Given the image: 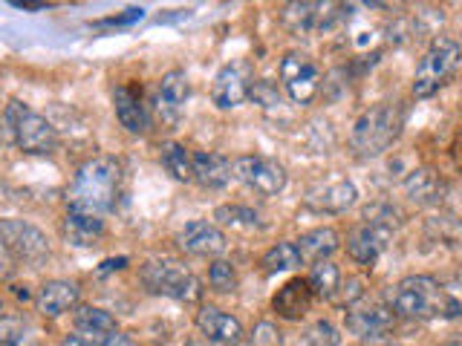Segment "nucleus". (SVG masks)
Instances as JSON below:
<instances>
[{
	"label": "nucleus",
	"mask_w": 462,
	"mask_h": 346,
	"mask_svg": "<svg viewBox=\"0 0 462 346\" xmlns=\"http://www.w3.org/2000/svg\"><path fill=\"white\" fill-rule=\"evenodd\" d=\"M390 312L408 321H457L462 303L448 295L442 283L430 274H408L387 295Z\"/></svg>",
	"instance_id": "1"
},
{
	"label": "nucleus",
	"mask_w": 462,
	"mask_h": 346,
	"mask_svg": "<svg viewBox=\"0 0 462 346\" xmlns=\"http://www.w3.org/2000/svg\"><path fill=\"white\" fill-rule=\"evenodd\" d=\"M122 185V162L116 156H90L87 162L79 165L76 177L69 182L67 202L72 208L93 211L105 216L116 208V196H119Z\"/></svg>",
	"instance_id": "2"
},
{
	"label": "nucleus",
	"mask_w": 462,
	"mask_h": 346,
	"mask_svg": "<svg viewBox=\"0 0 462 346\" xmlns=\"http://www.w3.org/2000/svg\"><path fill=\"white\" fill-rule=\"evenodd\" d=\"M404 127V105L402 101H379L367 107L353 122L350 148L361 159H379L396 144Z\"/></svg>",
	"instance_id": "3"
},
{
	"label": "nucleus",
	"mask_w": 462,
	"mask_h": 346,
	"mask_svg": "<svg viewBox=\"0 0 462 346\" xmlns=\"http://www.w3.org/2000/svg\"><path fill=\"white\" fill-rule=\"evenodd\" d=\"M4 122L18 150L29 156H52L58 150V130L47 115L32 110L26 101L12 98L4 110Z\"/></svg>",
	"instance_id": "4"
},
{
	"label": "nucleus",
	"mask_w": 462,
	"mask_h": 346,
	"mask_svg": "<svg viewBox=\"0 0 462 346\" xmlns=\"http://www.w3.org/2000/svg\"><path fill=\"white\" fill-rule=\"evenodd\" d=\"M462 61V47L459 41L451 35H437L428 50L419 58V67H416V76L411 84V93L413 98H430L437 96L442 86L454 78V72L459 69Z\"/></svg>",
	"instance_id": "5"
},
{
	"label": "nucleus",
	"mask_w": 462,
	"mask_h": 346,
	"mask_svg": "<svg viewBox=\"0 0 462 346\" xmlns=\"http://www.w3.org/2000/svg\"><path fill=\"white\" fill-rule=\"evenodd\" d=\"M139 280L148 292L177 303H197L202 297V283L194 278V271L173 263V260H148L139 269Z\"/></svg>",
	"instance_id": "6"
},
{
	"label": "nucleus",
	"mask_w": 462,
	"mask_h": 346,
	"mask_svg": "<svg viewBox=\"0 0 462 346\" xmlns=\"http://www.w3.org/2000/svg\"><path fill=\"white\" fill-rule=\"evenodd\" d=\"M281 84L298 107H310L321 93V67L310 52L289 50L281 58Z\"/></svg>",
	"instance_id": "7"
},
{
	"label": "nucleus",
	"mask_w": 462,
	"mask_h": 346,
	"mask_svg": "<svg viewBox=\"0 0 462 346\" xmlns=\"http://www.w3.org/2000/svg\"><path fill=\"white\" fill-rule=\"evenodd\" d=\"M231 177L260 196H278L289 182V173L281 162L257 153H243L231 159Z\"/></svg>",
	"instance_id": "8"
},
{
	"label": "nucleus",
	"mask_w": 462,
	"mask_h": 346,
	"mask_svg": "<svg viewBox=\"0 0 462 346\" xmlns=\"http://www.w3.org/2000/svg\"><path fill=\"white\" fill-rule=\"evenodd\" d=\"M0 242L14 257V263L38 266L50 257V240L47 234L26 220H0Z\"/></svg>",
	"instance_id": "9"
},
{
	"label": "nucleus",
	"mask_w": 462,
	"mask_h": 346,
	"mask_svg": "<svg viewBox=\"0 0 462 346\" xmlns=\"http://www.w3.org/2000/svg\"><path fill=\"white\" fill-rule=\"evenodd\" d=\"M254 84V72L245 61H235L220 67V72L211 81V101L217 110H235L240 107L245 98H249V90Z\"/></svg>",
	"instance_id": "10"
},
{
	"label": "nucleus",
	"mask_w": 462,
	"mask_h": 346,
	"mask_svg": "<svg viewBox=\"0 0 462 346\" xmlns=\"http://www.w3.org/2000/svg\"><path fill=\"white\" fill-rule=\"evenodd\" d=\"M177 245L191 257H214L220 260L228 251L226 231L211 220H191L177 231Z\"/></svg>",
	"instance_id": "11"
},
{
	"label": "nucleus",
	"mask_w": 462,
	"mask_h": 346,
	"mask_svg": "<svg viewBox=\"0 0 462 346\" xmlns=\"http://www.w3.org/2000/svg\"><path fill=\"white\" fill-rule=\"evenodd\" d=\"M390 237H393L390 228L373 225V223H358L356 228L346 231V242H344L346 257L361 269H373L379 263V257L384 254Z\"/></svg>",
	"instance_id": "12"
},
{
	"label": "nucleus",
	"mask_w": 462,
	"mask_h": 346,
	"mask_svg": "<svg viewBox=\"0 0 462 346\" xmlns=\"http://www.w3.org/2000/svg\"><path fill=\"white\" fill-rule=\"evenodd\" d=\"M194 323L199 329V335L214 346H240L245 341V329L235 314H228L220 306H199Z\"/></svg>",
	"instance_id": "13"
},
{
	"label": "nucleus",
	"mask_w": 462,
	"mask_h": 346,
	"mask_svg": "<svg viewBox=\"0 0 462 346\" xmlns=\"http://www.w3.org/2000/svg\"><path fill=\"white\" fill-rule=\"evenodd\" d=\"M188 96H191V81H188V72L185 69H168L162 78H159L156 86V98H153V107L156 113L162 115V122L168 124H177L182 119V110L188 105Z\"/></svg>",
	"instance_id": "14"
},
{
	"label": "nucleus",
	"mask_w": 462,
	"mask_h": 346,
	"mask_svg": "<svg viewBox=\"0 0 462 346\" xmlns=\"http://www.w3.org/2000/svg\"><path fill=\"white\" fill-rule=\"evenodd\" d=\"M79 303H81V288L72 280H47L35 295V309L47 321H55V317L72 312Z\"/></svg>",
	"instance_id": "15"
},
{
	"label": "nucleus",
	"mask_w": 462,
	"mask_h": 346,
	"mask_svg": "<svg viewBox=\"0 0 462 346\" xmlns=\"http://www.w3.org/2000/svg\"><path fill=\"white\" fill-rule=\"evenodd\" d=\"M105 231L107 225L98 214L67 205V214L61 220V234L69 245H76V249H93V245H98V240L105 237Z\"/></svg>",
	"instance_id": "16"
},
{
	"label": "nucleus",
	"mask_w": 462,
	"mask_h": 346,
	"mask_svg": "<svg viewBox=\"0 0 462 346\" xmlns=\"http://www.w3.org/2000/svg\"><path fill=\"white\" fill-rule=\"evenodd\" d=\"M358 202V187L350 179H336L324 187H312L303 196V205L315 214H344Z\"/></svg>",
	"instance_id": "17"
},
{
	"label": "nucleus",
	"mask_w": 462,
	"mask_h": 346,
	"mask_svg": "<svg viewBox=\"0 0 462 346\" xmlns=\"http://www.w3.org/2000/svg\"><path fill=\"white\" fill-rule=\"evenodd\" d=\"M393 326H396V314L390 312V306L350 309L344 314V329L350 332L353 338H361V341L384 338Z\"/></svg>",
	"instance_id": "18"
},
{
	"label": "nucleus",
	"mask_w": 462,
	"mask_h": 346,
	"mask_svg": "<svg viewBox=\"0 0 462 346\" xmlns=\"http://www.w3.org/2000/svg\"><path fill=\"white\" fill-rule=\"evenodd\" d=\"M113 110L119 124L127 130L130 136H144L151 130V113L142 105V96L134 86H116L113 90Z\"/></svg>",
	"instance_id": "19"
},
{
	"label": "nucleus",
	"mask_w": 462,
	"mask_h": 346,
	"mask_svg": "<svg viewBox=\"0 0 462 346\" xmlns=\"http://www.w3.org/2000/svg\"><path fill=\"white\" fill-rule=\"evenodd\" d=\"M312 300H315V295H312L307 278H292L274 292L272 312L283 317V321H300V317H307V312L312 309Z\"/></svg>",
	"instance_id": "20"
},
{
	"label": "nucleus",
	"mask_w": 462,
	"mask_h": 346,
	"mask_svg": "<svg viewBox=\"0 0 462 346\" xmlns=\"http://www.w3.org/2000/svg\"><path fill=\"white\" fill-rule=\"evenodd\" d=\"M191 168H194V179L202 187H208V191H223L235 179L231 177V159H226L223 153L197 150L191 153Z\"/></svg>",
	"instance_id": "21"
},
{
	"label": "nucleus",
	"mask_w": 462,
	"mask_h": 346,
	"mask_svg": "<svg viewBox=\"0 0 462 346\" xmlns=\"http://www.w3.org/2000/svg\"><path fill=\"white\" fill-rule=\"evenodd\" d=\"M298 251H300V260L303 263H321V260H329L332 254H336L341 249V237L336 228L329 225H321V228H312L307 231V234H300L295 240Z\"/></svg>",
	"instance_id": "22"
},
{
	"label": "nucleus",
	"mask_w": 462,
	"mask_h": 346,
	"mask_svg": "<svg viewBox=\"0 0 462 346\" xmlns=\"http://www.w3.org/2000/svg\"><path fill=\"white\" fill-rule=\"evenodd\" d=\"M402 191H404V196H408L411 202H416V205L428 208V205H437V202L442 199L445 185H442V179L430 168H416V170L408 173V177H404Z\"/></svg>",
	"instance_id": "23"
},
{
	"label": "nucleus",
	"mask_w": 462,
	"mask_h": 346,
	"mask_svg": "<svg viewBox=\"0 0 462 346\" xmlns=\"http://www.w3.org/2000/svg\"><path fill=\"white\" fill-rule=\"evenodd\" d=\"M281 26L289 35H310L321 32L324 4H286L281 6Z\"/></svg>",
	"instance_id": "24"
},
{
	"label": "nucleus",
	"mask_w": 462,
	"mask_h": 346,
	"mask_svg": "<svg viewBox=\"0 0 462 346\" xmlns=\"http://www.w3.org/2000/svg\"><path fill=\"white\" fill-rule=\"evenodd\" d=\"M214 223L220 228H263V214L254 211L252 205H240V202H228V205H217L214 208Z\"/></svg>",
	"instance_id": "25"
},
{
	"label": "nucleus",
	"mask_w": 462,
	"mask_h": 346,
	"mask_svg": "<svg viewBox=\"0 0 462 346\" xmlns=\"http://www.w3.org/2000/svg\"><path fill=\"white\" fill-rule=\"evenodd\" d=\"M159 162L171 173V179L177 182H191L194 179V168H191V150L180 141H162L159 148Z\"/></svg>",
	"instance_id": "26"
},
{
	"label": "nucleus",
	"mask_w": 462,
	"mask_h": 346,
	"mask_svg": "<svg viewBox=\"0 0 462 346\" xmlns=\"http://www.w3.org/2000/svg\"><path fill=\"white\" fill-rule=\"evenodd\" d=\"M300 266H303V260H300V251H298V245L292 240L274 242L272 249H266L263 257H260V269H263L266 274L295 271Z\"/></svg>",
	"instance_id": "27"
},
{
	"label": "nucleus",
	"mask_w": 462,
	"mask_h": 346,
	"mask_svg": "<svg viewBox=\"0 0 462 346\" xmlns=\"http://www.w3.org/2000/svg\"><path fill=\"white\" fill-rule=\"evenodd\" d=\"M341 269L332 263V260H321L310 269V288L315 297H324V300H336L338 297V288H341Z\"/></svg>",
	"instance_id": "28"
},
{
	"label": "nucleus",
	"mask_w": 462,
	"mask_h": 346,
	"mask_svg": "<svg viewBox=\"0 0 462 346\" xmlns=\"http://www.w3.org/2000/svg\"><path fill=\"white\" fill-rule=\"evenodd\" d=\"M38 329L26 317H0V346H38Z\"/></svg>",
	"instance_id": "29"
},
{
	"label": "nucleus",
	"mask_w": 462,
	"mask_h": 346,
	"mask_svg": "<svg viewBox=\"0 0 462 346\" xmlns=\"http://www.w3.org/2000/svg\"><path fill=\"white\" fill-rule=\"evenodd\" d=\"M72 326L81 329V332H116L119 329L116 317L107 309L84 306V303H79V306L72 309Z\"/></svg>",
	"instance_id": "30"
},
{
	"label": "nucleus",
	"mask_w": 462,
	"mask_h": 346,
	"mask_svg": "<svg viewBox=\"0 0 462 346\" xmlns=\"http://www.w3.org/2000/svg\"><path fill=\"white\" fill-rule=\"evenodd\" d=\"M61 346H134L125 332H81L72 329L61 338Z\"/></svg>",
	"instance_id": "31"
},
{
	"label": "nucleus",
	"mask_w": 462,
	"mask_h": 346,
	"mask_svg": "<svg viewBox=\"0 0 462 346\" xmlns=\"http://www.w3.org/2000/svg\"><path fill=\"white\" fill-rule=\"evenodd\" d=\"M208 286L217 295H235L237 292V269L228 260H214L208 266Z\"/></svg>",
	"instance_id": "32"
},
{
	"label": "nucleus",
	"mask_w": 462,
	"mask_h": 346,
	"mask_svg": "<svg viewBox=\"0 0 462 346\" xmlns=\"http://www.w3.org/2000/svg\"><path fill=\"white\" fill-rule=\"evenodd\" d=\"M303 338H307L310 346H341V332L329 321H315Z\"/></svg>",
	"instance_id": "33"
},
{
	"label": "nucleus",
	"mask_w": 462,
	"mask_h": 346,
	"mask_svg": "<svg viewBox=\"0 0 462 346\" xmlns=\"http://www.w3.org/2000/svg\"><path fill=\"white\" fill-rule=\"evenodd\" d=\"M249 98L254 101V105H260L263 110H278L283 105V98H281V90L274 86L272 81L266 78H260L252 84V90H249Z\"/></svg>",
	"instance_id": "34"
},
{
	"label": "nucleus",
	"mask_w": 462,
	"mask_h": 346,
	"mask_svg": "<svg viewBox=\"0 0 462 346\" xmlns=\"http://www.w3.org/2000/svg\"><path fill=\"white\" fill-rule=\"evenodd\" d=\"M281 341H283L281 338V329L274 326L272 321H260L249 332V343L252 346H281Z\"/></svg>",
	"instance_id": "35"
},
{
	"label": "nucleus",
	"mask_w": 462,
	"mask_h": 346,
	"mask_svg": "<svg viewBox=\"0 0 462 346\" xmlns=\"http://www.w3.org/2000/svg\"><path fill=\"white\" fill-rule=\"evenodd\" d=\"M341 306H353L356 300H361L365 297V280L361 278H346V280H341Z\"/></svg>",
	"instance_id": "36"
},
{
	"label": "nucleus",
	"mask_w": 462,
	"mask_h": 346,
	"mask_svg": "<svg viewBox=\"0 0 462 346\" xmlns=\"http://www.w3.org/2000/svg\"><path fill=\"white\" fill-rule=\"evenodd\" d=\"M142 18H144V9L142 6H130V9H125V14H116V18L98 21L96 26H127V23H136Z\"/></svg>",
	"instance_id": "37"
},
{
	"label": "nucleus",
	"mask_w": 462,
	"mask_h": 346,
	"mask_svg": "<svg viewBox=\"0 0 462 346\" xmlns=\"http://www.w3.org/2000/svg\"><path fill=\"white\" fill-rule=\"evenodd\" d=\"M127 263H130L127 257H110L98 266V278H105V274H110V271H122V269H127Z\"/></svg>",
	"instance_id": "38"
},
{
	"label": "nucleus",
	"mask_w": 462,
	"mask_h": 346,
	"mask_svg": "<svg viewBox=\"0 0 462 346\" xmlns=\"http://www.w3.org/2000/svg\"><path fill=\"white\" fill-rule=\"evenodd\" d=\"M12 271H14V257L6 251V245L0 242V278H9Z\"/></svg>",
	"instance_id": "39"
},
{
	"label": "nucleus",
	"mask_w": 462,
	"mask_h": 346,
	"mask_svg": "<svg viewBox=\"0 0 462 346\" xmlns=\"http://www.w3.org/2000/svg\"><path fill=\"white\" fill-rule=\"evenodd\" d=\"M14 9H23V12H47L50 4H23V0H12Z\"/></svg>",
	"instance_id": "40"
},
{
	"label": "nucleus",
	"mask_w": 462,
	"mask_h": 346,
	"mask_svg": "<svg viewBox=\"0 0 462 346\" xmlns=\"http://www.w3.org/2000/svg\"><path fill=\"white\" fill-rule=\"evenodd\" d=\"M185 346H214V343H208L206 338H194V341H188Z\"/></svg>",
	"instance_id": "41"
}]
</instances>
